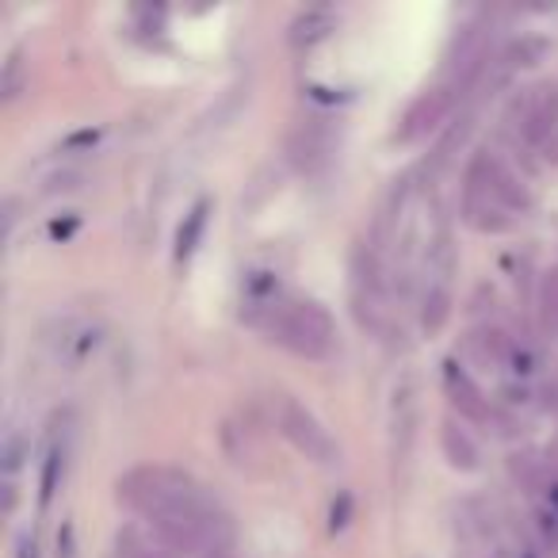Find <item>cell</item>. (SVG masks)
<instances>
[{
  "mask_svg": "<svg viewBox=\"0 0 558 558\" xmlns=\"http://www.w3.org/2000/svg\"><path fill=\"white\" fill-rule=\"evenodd\" d=\"M337 27V16L329 9H306L299 12L295 20H291L288 27V43L291 47H318L322 39H329V32Z\"/></svg>",
  "mask_w": 558,
  "mask_h": 558,
  "instance_id": "cell-13",
  "label": "cell"
},
{
  "mask_svg": "<svg viewBox=\"0 0 558 558\" xmlns=\"http://www.w3.org/2000/svg\"><path fill=\"white\" fill-rule=\"evenodd\" d=\"M276 417H279V433L288 436V440L295 444V451H303L311 463H318V466L341 463V448H337V440L329 436V428L322 425L299 398H288V395L279 398Z\"/></svg>",
  "mask_w": 558,
  "mask_h": 558,
  "instance_id": "cell-3",
  "label": "cell"
},
{
  "mask_svg": "<svg viewBox=\"0 0 558 558\" xmlns=\"http://www.w3.org/2000/svg\"><path fill=\"white\" fill-rule=\"evenodd\" d=\"M543 314L558 329V268L547 271V279H543Z\"/></svg>",
  "mask_w": 558,
  "mask_h": 558,
  "instance_id": "cell-19",
  "label": "cell"
},
{
  "mask_svg": "<svg viewBox=\"0 0 558 558\" xmlns=\"http://www.w3.org/2000/svg\"><path fill=\"white\" fill-rule=\"evenodd\" d=\"M260 329L268 333V341H276L279 349L295 352L303 360H326L337 344L333 314L314 299H283L260 322Z\"/></svg>",
  "mask_w": 558,
  "mask_h": 558,
  "instance_id": "cell-2",
  "label": "cell"
},
{
  "mask_svg": "<svg viewBox=\"0 0 558 558\" xmlns=\"http://www.w3.org/2000/svg\"><path fill=\"white\" fill-rule=\"evenodd\" d=\"M440 444H444V456H448V463L456 466V471H478L482 466L478 444L471 440V433H466L459 421H444Z\"/></svg>",
  "mask_w": 558,
  "mask_h": 558,
  "instance_id": "cell-12",
  "label": "cell"
},
{
  "mask_svg": "<svg viewBox=\"0 0 558 558\" xmlns=\"http://www.w3.org/2000/svg\"><path fill=\"white\" fill-rule=\"evenodd\" d=\"M543 54H547V39H535V35H524V39L509 43V47L501 50V62H505V65H535Z\"/></svg>",
  "mask_w": 558,
  "mask_h": 558,
  "instance_id": "cell-15",
  "label": "cell"
},
{
  "mask_svg": "<svg viewBox=\"0 0 558 558\" xmlns=\"http://www.w3.org/2000/svg\"><path fill=\"white\" fill-rule=\"evenodd\" d=\"M543 505L558 517V478H550L547 486H543Z\"/></svg>",
  "mask_w": 558,
  "mask_h": 558,
  "instance_id": "cell-24",
  "label": "cell"
},
{
  "mask_svg": "<svg viewBox=\"0 0 558 558\" xmlns=\"http://www.w3.org/2000/svg\"><path fill=\"white\" fill-rule=\"evenodd\" d=\"M100 142V131H77L62 142V149H93Z\"/></svg>",
  "mask_w": 558,
  "mask_h": 558,
  "instance_id": "cell-22",
  "label": "cell"
},
{
  "mask_svg": "<svg viewBox=\"0 0 558 558\" xmlns=\"http://www.w3.org/2000/svg\"><path fill=\"white\" fill-rule=\"evenodd\" d=\"M288 161L295 172H303V177H322V172L329 169V161H333V131L326 126V119H303V123L295 126V131L288 134Z\"/></svg>",
  "mask_w": 558,
  "mask_h": 558,
  "instance_id": "cell-5",
  "label": "cell"
},
{
  "mask_svg": "<svg viewBox=\"0 0 558 558\" xmlns=\"http://www.w3.org/2000/svg\"><path fill=\"white\" fill-rule=\"evenodd\" d=\"M444 390H448V398L459 410V417L478 421V425H486L489 421V398L482 395V387L471 379V372H466L459 360H448V364H444Z\"/></svg>",
  "mask_w": 558,
  "mask_h": 558,
  "instance_id": "cell-8",
  "label": "cell"
},
{
  "mask_svg": "<svg viewBox=\"0 0 558 558\" xmlns=\"http://www.w3.org/2000/svg\"><path fill=\"white\" fill-rule=\"evenodd\" d=\"M512 344H517V337L501 333L497 326H478L466 333L463 352L478 367H486V372H505V367H509V356H512Z\"/></svg>",
  "mask_w": 558,
  "mask_h": 558,
  "instance_id": "cell-9",
  "label": "cell"
},
{
  "mask_svg": "<svg viewBox=\"0 0 558 558\" xmlns=\"http://www.w3.org/2000/svg\"><path fill=\"white\" fill-rule=\"evenodd\" d=\"M54 547H58V550H54L58 558H81V555H77V527H73L70 520H65V524L58 527Z\"/></svg>",
  "mask_w": 558,
  "mask_h": 558,
  "instance_id": "cell-20",
  "label": "cell"
},
{
  "mask_svg": "<svg viewBox=\"0 0 558 558\" xmlns=\"http://www.w3.org/2000/svg\"><path fill=\"white\" fill-rule=\"evenodd\" d=\"M20 88H24V62H20V54H12L9 62H4V81H0V96H4V100H16Z\"/></svg>",
  "mask_w": 558,
  "mask_h": 558,
  "instance_id": "cell-17",
  "label": "cell"
},
{
  "mask_svg": "<svg viewBox=\"0 0 558 558\" xmlns=\"http://www.w3.org/2000/svg\"><path fill=\"white\" fill-rule=\"evenodd\" d=\"M16 558H39V539H35V535H20Z\"/></svg>",
  "mask_w": 558,
  "mask_h": 558,
  "instance_id": "cell-23",
  "label": "cell"
},
{
  "mask_svg": "<svg viewBox=\"0 0 558 558\" xmlns=\"http://www.w3.org/2000/svg\"><path fill=\"white\" fill-rule=\"evenodd\" d=\"M24 451H27V444H24V436L20 433H9V440H4V451H0V459H4V474H16L20 471V463H24Z\"/></svg>",
  "mask_w": 558,
  "mask_h": 558,
  "instance_id": "cell-18",
  "label": "cell"
},
{
  "mask_svg": "<svg viewBox=\"0 0 558 558\" xmlns=\"http://www.w3.org/2000/svg\"><path fill=\"white\" fill-rule=\"evenodd\" d=\"M77 226H81V218H77V215L54 218V222H50V238H54V241H70L73 233H77Z\"/></svg>",
  "mask_w": 558,
  "mask_h": 558,
  "instance_id": "cell-21",
  "label": "cell"
},
{
  "mask_svg": "<svg viewBox=\"0 0 558 558\" xmlns=\"http://www.w3.org/2000/svg\"><path fill=\"white\" fill-rule=\"evenodd\" d=\"M352 512H356V501H352L349 489H341V494L333 497V505H329V532H344V527L352 524Z\"/></svg>",
  "mask_w": 558,
  "mask_h": 558,
  "instance_id": "cell-16",
  "label": "cell"
},
{
  "mask_svg": "<svg viewBox=\"0 0 558 558\" xmlns=\"http://www.w3.org/2000/svg\"><path fill=\"white\" fill-rule=\"evenodd\" d=\"M463 222L474 226L478 233H505L517 222V215L501 199H494L482 184L463 180Z\"/></svg>",
  "mask_w": 558,
  "mask_h": 558,
  "instance_id": "cell-7",
  "label": "cell"
},
{
  "mask_svg": "<svg viewBox=\"0 0 558 558\" xmlns=\"http://www.w3.org/2000/svg\"><path fill=\"white\" fill-rule=\"evenodd\" d=\"M119 501L126 509H134L142 520H149V527L177 524V520H192L203 532L215 539L218 550H226L233 527L226 509L184 471H172V466H138V471L123 474L116 482Z\"/></svg>",
  "mask_w": 558,
  "mask_h": 558,
  "instance_id": "cell-1",
  "label": "cell"
},
{
  "mask_svg": "<svg viewBox=\"0 0 558 558\" xmlns=\"http://www.w3.org/2000/svg\"><path fill=\"white\" fill-rule=\"evenodd\" d=\"M207 218H210V199H195L192 210H187L184 222H180V230H177V245H172L177 268H184V264L195 256V248H199V241H203V230H207Z\"/></svg>",
  "mask_w": 558,
  "mask_h": 558,
  "instance_id": "cell-11",
  "label": "cell"
},
{
  "mask_svg": "<svg viewBox=\"0 0 558 558\" xmlns=\"http://www.w3.org/2000/svg\"><path fill=\"white\" fill-rule=\"evenodd\" d=\"M456 108V93L451 88H428L417 100L410 104V111L402 116V126H398V142H417L425 138L428 131L444 123V116Z\"/></svg>",
  "mask_w": 558,
  "mask_h": 558,
  "instance_id": "cell-6",
  "label": "cell"
},
{
  "mask_svg": "<svg viewBox=\"0 0 558 558\" xmlns=\"http://www.w3.org/2000/svg\"><path fill=\"white\" fill-rule=\"evenodd\" d=\"M413 440H417V375L405 372L390 390V459H395V471L410 466Z\"/></svg>",
  "mask_w": 558,
  "mask_h": 558,
  "instance_id": "cell-4",
  "label": "cell"
},
{
  "mask_svg": "<svg viewBox=\"0 0 558 558\" xmlns=\"http://www.w3.org/2000/svg\"><path fill=\"white\" fill-rule=\"evenodd\" d=\"M448 318H451V283H425V295H421V329L433 337L440 333Z\"/></svg>",
  "mask_w": 558,
  "mask_h": 558,
  "instance_id": "cell-14",
  "label": "cell"
},
{
  "mask_svg": "<svg viewBox=\"0 0 558 558\" xmlns=\"http://www.w3.org/2000/svg\"><path fill=\"white\" fill-rule=\"evenodd\" d=\"M70 433H50V444H47V456H43V466H39V509H50L54 501L58 486L65 478V463H70Z\"/></svg>",
  "mask_w": 558,
  "mask_h": 558,
  "instance_id": "cell-10",
  "label": "cell"
}]
</instances>
